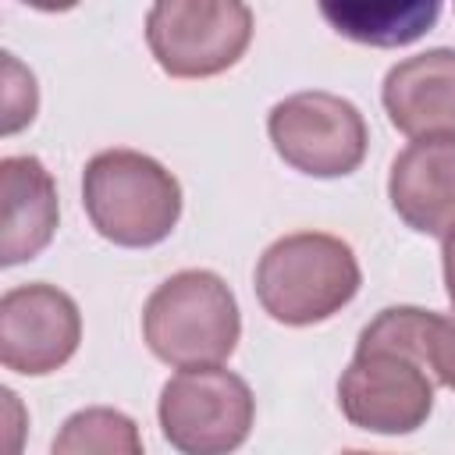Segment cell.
I'll return each instance as SVG.
<instances>
[{"mask_svg": "<svg viewBox=\"0 0 455 455\" xmlns=\"http://www.w3.org/2000/svg\"><path fill=\"white\" fill-rule=\"evenodd\" d=\"M430 309L391 306L359 334L355 355L338 380L345 419L370 434H412L434 409Z\"/></svg>", "mask_w": 455, "mask_h": 455, "instance_id": "cell-1", "label": "cell"}, {"mask_svg": "<svg viewBox=\"0 0 455 455\" xmlns=\"http://www.w3.org/2000/svg\"><path fill=\"white\" fill-rule=\"evenodd\" d=\"M82 203L107 242L146 249L174 231L181 185L164 164L139 149H103L85 164Z\"/></svg>", "mask_w": 455, "mask_h": 455, "instance_id": "cell-2", "label": "cell"}, {"mask_svg": "<svg viewBox=\"0 0 455 455\" xmlns=\"http://www.w3.org/2000/svg\"><path fill=\"white\" fill-rule=\"evenodd\" d=\"M359 263L348 242L323 231L277 238L256 263L259 306L288 327H309L334 316L359 291Z\"/></svg>", "mask_w": 455, "mask_h": 455, "instance_id": "cell-3", "label": "cell"}, {"mask_svg": "<svg viewBox=\"0 0 455 455\" xmlns=\"http://www.w3.org/2000/svg\"><path fill=\"white\" fill-rule=\"evenodd\" d=\"M238 334V302L213 270L171 274L142 309V338L149 352L178 370L224 363L235 352Z\"/></svg>", "mask_w": 455, "mask_h": 455, "instance_id": "cell-4", "label": "cell"}, {"mask_svg": "<svg viewBox=\"0 0 455 455\" xmlns=\"http://www.w3.org/2000/svg\"><path fill=\"white\" fill-rule=\"evenodd\" d=\"M146 43L171 78H213L249 50L252 11L245 0H153Z\"/></svg>", "mask_w": 455, "mask_h": 455, "instance_id": "cell-5", "label": "cell"}, {"mask_svg": "<svg viewBox=\"0 0 455 455\" xmlns=\"http://www.w3.org/2000/svg\"><path fill=\"white\" fill-rule=\"evenodd\" d=\"M156 416L164 437L178 451L220 455L249 437L256 419V398L249 384L220 363L185 366L164 384Z\"/></svg>", "mask_w": 455, "mask_h": 455, "instance_id": "cell-6", "label": "cell"}, {"mask_svg": "<svg viewBox=\"0 0 455 455\" xmlns=\"http://www.w3.org/2000/svg\"><path fill=\"white\" fill-rule=\"evenodd\" d=\"M267 132L277 156L309 178L352 174L370 146V132L359 107L320 89L295 92L274 103Z\"/></svg>", "mask_w": 455, "mask_h": 455, "instance_id": "cell-7", "label": "cell"}, {"mask_svg": "<svg viewBox=\"0 0 455 455\" xmlns=\"http://www.w3.org/2000/svg\"><path fill=\"white\" fill-rule=\"evenodd\" d=\"M82 341L75 299L53 284H18L0 299V363L25 377L60 370Z\"/></svg>", "mask_w": 455, "mask_h": 455, "instance_id": "cell-8", "label": "cell"}, {"mask_svg": "<svg viewBox=\"0 0 455 455\" xmlns=\"http://www.w3.org/2000/svg\"><path fill=\"white\" fill-rule=\"evenodd\" d=\"M395 213L419 235H448L455 228V135H423L405 146L387 178Z\"/></svg>", "mask_w": 455, "mask_h": 455, "instance_id": "cell-9", "label": "cell"}, {"mask_svg": "<svg viewBox=\"0 0 455 455\" xmlns=\"http://www.w3.org/2000/svg\"><path fill=\"white\" fill-rule=\"evenodd\" d=\"M57 185L39 156L0 160V263L36 259L57 231Z\"/></svg>", "mask_w": 455, "mask_h": 455, "instance_id": "cell-10", "label": "cell"}, {"mask_svg": "<svg viewBox=\"0 0 455 455\" xmlns=\"http://www.w3.org/2000/svg\"><path fill=\"white\" fill-rule=\"evenodd\" d=\"M391 124L409 135H455V50H427L395 64L380 89Z\"/></svg>", "mask_w": 455, "mask_h": 455, "instance_id": "cell-11", "label": "cell"}, {"mask_svg": "<svg viewBox=\"0 0 455 455\" xmlns=\"http://www.w3.org/2000/svg\"><path fill=\"white\" fill-rule=\"evenodd\" d=\"M323 21L363 46L398 50L423 39L441 14V0H316Z\"/></svg>", "mask_w": 455, "mask_h": 455, "instance_id": "cell-12", "label": "cell"}, {"mask_svg": "<svg viewBox=\"0 0 455 455\" xmlns=\"http://www.w3.org/2000/svg\"><path fill=\"white\" fill-rule=\"evenodd\" d=\"M53 451L57 455H71V451L75 455H92V451H103V455H110V451L114 455L117 451L139 455L142 451V437H139L135 423L124 412L96 405V409L75 412L64 423V430L53 437Z\"/></svg>", "mask_w": 455, "mask_h": 455, "instance_id": "cell-13", "label": "cell"}, {"mask_svg": "<svg viewBox=\"0 0 455 455\" xmlns=\"http://www.w3.org/2000/svg\"><path fill=\"white\" fill-rule=\"evenodd\" d=\"M39 107V92H36V78L32 71H25L11 53H4V100H0V132L14 135L18 128H25L36 117Z\"/></svg>", "mask_w": 455, "mask_h": 455, "instance_id": "cell-14", "label": "cell"}, {"mask_svg": "<svg viewBox=\"0 0 455 455\" xmlns=\"http://www.w3.org/2000/svg\"><path fill=\"white\" fill-rule=\"evenodd\" d=\"M430 363L444 387L455 391V316H434L430 331Z\"/></svg>", "mask_w": 455, "mask_h": 455, "instance_id": "cell-15", "label": "cell"}, {"mask_svg": "<svg viewBox=\"0 0 455 455\" xmlns=\"http://www.w3.org/2000/svg\"><path fill=\"white\" fill-rule=\"evenodd\" d=\"M444 288H448V299L455 306V228L444 235Z\"/></svg>", "mask_w": 455, "mask_h": 455, "instance_id": "cell-16", "label": "cell"}, {"mask_svg": "<svg viewBox=\"0 0 455 455\" xmlns=\"http://www.w3.org/2000/svg\"><path fill=\"white\" fill-rule=\"evenodd\" d=\"M21 4H28V7H36V11H50V14H57V11H71V7H78L82 0H21Z\"/></svg>", "mask_w": 455, "mask_h": 455, "instance_id": "cell-17", "label": "cell"}]
</instances>
